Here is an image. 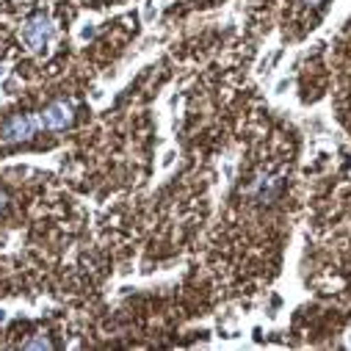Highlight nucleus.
Instances as JSON below:
<instances>
[{
	"label": "nucleus",
	"mask_w": 351,
	"mask_h": 351,
	"mask_svg": "<svg viewBox=\"0 0 351 351\" xmlns=\"http://www.w3.org/2000/svg\"><path fill=\"white\" fill-rule=\"evenodd\" d=\"M9 321V313L6 310H0V324H6Z\"/></svg>",
	"instance_id": "nucleus-8"
},
{
	"label": "nucleus",
	"mask_w": 351,
	"mask_h": 351,
	"mask_svg": "<svg viewBox=\"0 0 351 351\" xmlns=\"http://www.w3.org/2000/svg\"><path fill=\"white\" fill-rule=\"evenodd\" d=\"M75 119V108L69 103H50L42 114H39V128L42 130H66Z\"/></svg>",
	"instance_id": "nucleus-4"
},
{
	"label": "nucleus",
	"mask_w": 351,
	"mask_h": 351,
	"mask_svg": "<svg viewBox=\"0 0 351 351\" xmlns=\"http://www.w3.org/2000/svg\"><path fill=\"white\" fill-rule=\"evenodd\" d=\"M53 39H56V25H53V20L47 14H34L23 25V42L34 53H45Z\"/></svg>",
	"instance_id": "nucleus-1"
},
{
	"label": "nucleus",
	"mask_w": 351,
	"mask_h": 351,
	"mask_svg": "<svg viewBox=\"0 0 351 351\" xmlns=\"http://www.w3.org/2000/svg\"><path fill=\"white\" fill-rule=\"evenodd\" d=\"M282 186H285L282 174H269V171H263V174H257V178L249 183L246 197H249L254 205H271V202L282 194Z\"/></svg>",
	"instance_id": "nucleus-2"
},
{
	"label": "nucleus",
	"mask_w": 351,
	"mask_h": 351,
	"mask_svg": "<svg viewBox=\"0 0 351 351\" xmlns=\"http://www.w3.org/2000/svg\"><path fill=\"white\" fill-rule=\"evenodd\" d=\"M39 130V117H28V114H14L0 125V141L3 144H20L34 138Z\"/></svg>",
	"instance_id": "nucleus-3"
},
{
	"label": "nucleus",
	"mask_w": 351,
	"mask_h": 351,
	"mask_svg": "<svg viewBox=\"0 0 351 351\" xmlns=\"http://www.w3.org/2000/svg\"><path fill=\"white\" fill-rule=\"evenodd\" d=\"M23 348H53V340L50 337H45V335H34V337H28V340H23Z\"/></svg>",
	"instance_id": "nucleus-5"
},
{
	"label": "nucleus",
	"mask_w": 351,
	"mask_h": 351,
	"mask_svg": "<svg viewBox=\"0 0 351 351\" xmlns=\"http://www.w3.org/2000/svg\"><path fill=\"white\" fill-rule=\"evenodd\" d=\"M6 205H9V197H6L3 191H0V210H6Z\"/></svg>",
	"instance_id": "nucleus-6"
},
{
	"label": "nucleus",
	"mask_w": 351,
	"mask_h": 351,
	"mask_svg": "<svg viewBox=\"0 0 351 351\" xmlns=\"http://www.w3.org/2000/svg\"><path fill=\"white\" fill-rule=\"evenodd\" d=\"M299 3H304V6H318V3H324V0H299Z\"/></svg>",
	"instance_id": "nucleus-7"
}]
</instances>
